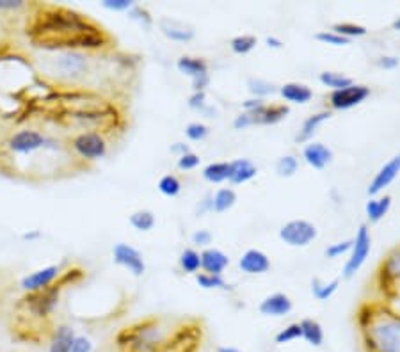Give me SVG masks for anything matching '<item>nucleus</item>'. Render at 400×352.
<instances>
[{"label": "nucleus", "mask_w": 400, "mask_h": 352, "mask_svg": "<svg viewBox=\"0 0 400 352\" xmlns=\"http://www.w3.org/2000/svg\"><path fill=\"white\" fill-rule=\"evenodd\" d=\"M27 9L25 34L32 46L46 52L86 54L111 52L116 46V39L104 25L77 9L45 2L29 4Z\"/></svg>", "instance_id": "1"}, {"label": "nucleus", "mask_w": 400, "mask_h": 352, "mask_svg": "<svg viewBox=\"0 0 400 352\" xmlns=\"http://www.w3.org/2000/svg\"><path fill=\"white\" fill-rule=\"evenodd\" d=\"M86 272L77 265H71L70 268L61 272V276L57 278V281L54 285H50L49 288L39 290V292L25 293L21 299H18L16 303V326L13 328V331H16L18 336H21V333H25L24 338L36 340L34 333L43 329L46 335H52L54 328L50 326L52 315L56 311L57 304H59L61 293L64 288L71 285H77L84 279Z\"/></svg>", "instance_id": "2"}, {"label": "nucleus", "mask_w": 400, "mask_h": 352, "mask_svg": "<svg viewBox=\"0 0 400 352\" xmlns=\"http://www.w3.org/2000/svg\"><path fill=\"white\" fill-rule=\"evenodd\" d=\"M363 352H400V313L377 299L359 303L354 313Z\"/></svg>", "instance_id": "3"}, {"label": "nucleus", "mask_w": 400, "mask_h": 352, "mask_svg": "<svg viewBox=\"0 0 400 352\" xmlns=\"http://www.w3.org/2000/svg\"><path fill=\"white\" fill-rule=\"evenodd\" d=\"M94 57L91 54L77 52V50H61L49 52L43 57V74L57 86L66 88H80V82L93 75Z\"/></svg>", "instance_id": "4"}, {"label": "nucleus", "mask_w": 400, "mask_h": 352, "mask_svg": "<svg viewBox=\"0 0 400 352\" xmlns=\"http://www.w3.org/2000/svg\"><path fill=\"white\" fill-rule=\"evenodd\" d=\"M372 285L377 299L388 304L400 301V244L390 249L377 265Z\"/></svg>", "instance_id": "5"}, {"label": "nucleus", "mask_w": 400, "mask_h": 352, "mask_svg": "<svg viewBox=\"0 0 400 352\" xmlns=\"http://www.w3.org/2000/svg\"><path fill=\"white\" fill-rule=\"evenodd\" d=\"M66 144L71 154H74V157L87 166L91 162L101 161V159L107 157L111 141H109L107 136L100 132H75L71 134Z\"/></svg>", "instance_id": "6"}, {"label": "nucleus", "mask_w": 400, "mask_h": 352, "mask_svg": "<svg viewBox=\"0 0 400 352\" xmlns=\"http://www.w3.org/2000/svg\"><path fill=\"white\" fill-rule=\"evenodd\" d=\"M56 137H49L43 132L34 129H21L18 132H13L6 144V150L11 155H18V157H34L38 151H45L46 148L52 146Z\"/></svg>", "instance_id": "7"}, {"label": "nucleus", "mask_w": 400, "mask_h": 352, "mask_svg": "<svg viewBox=\"0 0 400 352\" xmlns=\"http://www.w3.org/2000/svg\"><path fill=\"white\" fill-rule=\"evenodd\" d=\"M370 251H372V235L366 224H361L356 231L354 238H352V248L349 251V258L345 260L344 268H341V276L344 279L354 278L359 272V268L363 267L369 258Z\"/></svg>", "instance_id": "8"}, {"label": "nucleus", "mask_w": 400, "mask_h": 352, "mask_svg": "<svg viewBox=\"0 0 400 352\" xmlns=\"http://www.w3.org/2000/svg\"><path fill=\"white\" fill-rule=\"evenodd\" d=\"M278 237L290 248H308L311 242L317 241L319 230L311 221L292 219L279 228Z\"/></svg>", "instance_id": "9"}, {"label": "nucleus", "mask_w": 400, "mask_h": 352, "mask_svg": "<svg viewBox=\"0 0 400 352\" xmlns=\"http://www.w3.org/2000/svg\"><path fill=\"white\" fill-rule=\"evenodd\" d=\"M370 94H372V91H370L369 86L356 84L354 82L349 88L331 91L329 96H327V104H329L331 111H349V109L361 105Z\"/></svg>", "instance_id": "10"}, {"label": "nucleus", "mask_w": 400, "mask_h": 352, "mask_svg": "<svg viewBox=\"0 0 400 352\" xmlns=\"http://www.w3.org/2000/svg\"><path fill=\"white\" fill-rule=\"evenodd\" d=\"M112 260H114L116 265L126 268L136 278H141L146 272V262H144L143 253L134 248V246L125 244V242H118L112 248Z\"/></svg>", "instance_id": "11"}, {"label": "nucleus", "mask_w": 400, "mask_h": 352, "mask_svg": "<svg viewBox=\"0 0 400 352\" xmlns=\"http://www.w3.org/2000/svg\"><path fill=\"white\" fill-rule=\"evenodd\" d=\"M400 175V154L394 155L388 162H384L383 166L379 168V171L374 175L372 180H370L369 187H366V194L370 198H376V196H381L395 180H397Z\"/></svg>", "instance_id": "12"}, {"label": "nucleus", "mask_w": 400, "mask_h": 352, "mask_svg": "<svg viewBox=\"0 0 400 352\" xmlns=\"http://www.w3.org/2000/svg\"><path fill=\"white\" fill-rule=\"evenodd\" d=\"M157 27L169 41L174 43H189L196 38L194 25L173 16H160L157 20Z\"/></svg>", "instance_id": "13"}, {"label": "nucleus", "mask_w": 400, "mask_h": 352, "mask_svg": "<svg viewBox=\"0 0 400 352\" xmlns=\"http://www.w3.org/2000/svg\"><path fill=\"white\" fill-rule=\"evenodd\" d=\"M61 267L59 265H46V267L38 268L36 272L32 274L25 276L24 279L20 281L21 290L25 293H31V292H39V290H45L49 288L50 285L57 281V278L61 276Z\"/></svg>", "instance_id": "14"}, {"label": "nucleus", "mask_w": 400, "mask_h": 352, "mask_svg": "<svg viewBox=\"0 0 400 352\" xmlns=\"http://www.w3.org/2000/svg\"><path fill=\"white\" fill-rule=\"evenodd\" d=\"M294 303L285 292H274L264 297L258 304V313L269 318H281L292 313Z\"/></svg>", "instance_id": "15"}, {"label": "nucleus", "mask_w": 400, "mask_h": 352, "mask_svg": "<svg viewBox=\"0 0 400 352\" xmlns=\"http://www.w3.org/2000/svg\"><path fill=\"white\" fill-rule=\"evenodd\" d=\"M251 116L253 126H269L281 123L290 114V107L283 104H265L253 112H247Z\"/></svg>", "instance_id": "16"}, {"label": "nucleus", "mask_w": 400, "mask_h": 352, "mask_svg": "<svg viewBox=\"0 0 400 352\" xmlns=\"http://www.w3.org/2000/svg\"><path fill=\"white\" fill-rule=\"evenodd\" d=\"M301 157H303V161L306 162L310 168L322 171V169H326L327 166L333 162L334 154L327 144L319 143V141H310V143H306L303 146Z\"/></svg>", "instance_id": "17"}, {"label": "nucleus", "mask_w": 400, "mask_h": 352, "mask_svg": "<svg viewBox=\"0 0 400 352\" xmlns=\"http://www.w3.org/2000/svg\"><path fill=\"white\" fill-rule=\"evenodd\" d=\"M271 258L261 249H247L239 258V268L247 276H261L271 271Z\"/></svg>", "instance_id": "18"}, {"label": "nucleus", "mask_w": 400, "mask_h": 352, "mask_svg": "<svg viewBox=\"0 0 400 352\" xmlns=\"http://www.w3.org/2000/svg\"><path fill=\"white\" fill-rule=\"evenodd\" d=\"M199 255H201V272H206V274L223 276V272L230 265V256L219 248L210 246V248L203 249Z\"/></svg>", "instance_id": "19"}, {"label": "nucleus", "mask_w": 400, "mask_h": 352, "mask_svg": "<svg viewBox=\"0 0 400 352\" xmlns=\"http://www.w3.org/2000/svg\"><path fill=\"white\" fill-rule=\"evenodd\" d=\"M278 93L286 105H306L314 100V89L303 82H286V84L279 86Z\"/></svg>", "instance_id": "20"}, {"label": "nucleus", "mask_w": 400, "mask_h": 352, "mask_svg": "<svg viewBox=\"0 0 400 352\" xmlns=\"http://www.w3.org/2000/svg\"><path fill=\"white\" fill-rule=\"evenodd\" d=\"M331 118H333V112L331 111H320V112H315V114L308 116V118L303 121V125H301L299 132H297L296 143L306 144L310 143V141H314L315 134L319 132L320 126H322L326 121H329Z\"/></svg>", "instance_id": "21"}, {"label": "nucleus", "mask_w": 400, "mask_h": 352, "mask_svg": "<svg viewBox=\"0 0 400 352\" xmlns=\"http://www.w3.org/2000/svg\"><path fill=\"white\" fill-rule=\"evenodd\" d=\"M75 338H77V333L70 324L56 326L50 335L49 352H70Z\"/></svg>", "instance_id": "22"}, {"label": "nucleus", "mask_w": 400, "mask_h": 352, "mask_svg": "<svg viewBox=\"0 0 400 352\" xmlns=\"http://www.w3.org/2000/svg\"><path fill=\"white\" fill-rule=\"evenodd\" d=\"M256 175L258 168L249 159H235V161L230 162V176H228V181L231 185H244L253 180V178H256Z\"/></svg>", "instance_id": "23"}, {"label": "nucleus", "mask_w": 400, "mask_h": 352, "mask_svg": "<svg viewBox=\"0 0 400 352\" xmlns=\"http://www.w3.org/2000/svg\"><path fill=\"white\" fill-rule=\"evenodd\" d=\"M176 70L180 71L181 75L185 77L198 79L203 77V75H209V63L203 57H194V56H181L178 57L176 61Z\"/></svg>", "instance_id": "24"}, {"label": "nucleus", "mask_w": 400, "mask_h": 352, "mask_svg": "<svg viewBox=\"0 0 400 352\" xmlns=\"http://www.w3.org/2000/svg\"><path fill=\"white\" fill-rule=\"evenodd\" d=\"M391 201L394 199H391L390 194H381L376 196V198H370L365 205V213L369 223L376 224L379 221H383L388 216V212H390Z\"/></svg>", "instance_id": "25"}, {"label": "nucleus", "mask_w": 400, "mask_h": 352, "mask_svg": "<svg viewBox=\"0 0 400 352\" xmlns=\"http://www.w3.org/2000/svg\"><path fill=\"white\" fill-rule=\"evenodd\" d=\"M301 324V333H303V338L308 346L311 347H322L324 346V340H326V335H324V328L319 321L315 318H303L299 321Z\"/></svg>", "instance_id": "26"}, {"label": "nucleus", "mask_w": 400, "mask_h": 352, "mask_svg": "<svg viewBox=\"0 0 400 352\" xmlns=\"http://www.w3.org/2000/svg\"><path fill=\"white\" fill-rule=\"evenodd\" d=\"M237 192L231 187H221L212 194V212L224 213L237 205Z\"/></svg>", "instance_id": "27"}, {"label": "nucleus", "mask_w": 400, "mask_h": 352, "mask_svg": "<svg viewBox=\"0 0 400 352\" xmlns=\"http://www.w3.org/2000/svg\"><path fill=\"white\" fill-rule=\"evenodd\" d=\"M203 180L212 185H219L228 181L230 176V162H210L201 171Z\"/></svg>", "instance_id": "28"}, {"label": "nucleus", "mask_w": 400, "mask_h": 352, "mask_svg": "<svg viewBox=\"0 0 400 352\" xmlns=\"http://www.w3.org/2000/svg\"><path fill=\"white\" fill-rule=\"evenodd\" d=\"M338 286H340V279L338 278L331 279V281H324L320 278L311 279V293H314L315 299L320 301V303L329 301L336 293Z\"/></svg>", "instance_id": "29"}, {"label": "nucleus", "mask_w": 400, "mask_h": 352, "mask_svg": "<svg viewBox=\"0 0 400 352\" xmlns=\"http://www.w3.org/2000/svg\"><path fill=\"white\" fill-rule=\"evenodd\" d=\"M329 31H333L334 34L341 36L345 39H354V38H365L369 34V29L365 25L354 24V21H338V24L331 25Z\"/></svg>", "instance_id": "30"}, {"label": "nucleus", "mask_w": 400, "mask_h": 352, "mask_svg": "<svg viewBox=\"0 0 400 352\" xmlns=\"http://www.w3.org/2000/svg\"><path fill=\"white\" fill-rule=\"evenodd\" d=\"M178 265L185 274H198L201 271V255L194 248H185L178 256Z\"/></svg>", "instance_id": "31"}, {"label": "nucleus", "mask_w": 400, "mask_h": 352, "mask_svg": "<svg viewBox=\"0 0 400 352\" xmlns=\"http://www.w3.org/2000/svg\"><path fill=\"white\" fill-rule=\"evenodd\" d=\"M130 226L134 228V230L141 231V233H146V231H151L155 228V224H157V217H155V213L151 212V210H136V212L130 216Z\"/></svg>", "instance_id": "32"}, {"label": "nucleus", "mask_w": 400, "mask_h": 352, "mask_svg": "<svg viewBox=\"0 0 400 352\" xmlns=\"http://www.w3.org/2000/svg\"><path fill=\"white\" fill-rule=\"evenodd\" d=\"M278 89H279L278 86L265 81V79H256V77L247 79V91H249L251 98H260V100H265V98L278 93Z\"/></svg>", "instance_id": "33"}, {"label": "nucleus", "mask_w": 400, "mask_h": 352, "mask_svg": "<svg viewBox=\"0 0 400 352\" xmlns=\"http://www.w3.org/2000/svg\"><path fill=\"white\" fill-rule=\"evenodd\" d=\"M319 81L324 88H329L331 91L344 89L354 84V81H352L349 75L340 74V71H322V74L319 75Z\"/></svg>", "instance_id": "34"}, {"label": "nucleus", "mask_w": 400, "mask_h": 352, "mask_svg": "<svg viewBox=\"0 0 400 352\" xmlns=\"http://www.w3.org/2000/svg\"><path fill=\"white\" fill-rule=\"evenodd\" d=\"M276 175L279 178H292L297 175V171H299V159L296 157V155H281V157L276 161Z\"/></svg>", "instance_id": "35"}, {"label": "nucleus", "mask_w": 400, "mask_h": 352, "mask_svg": "<svg viewBox=\"0 0 400 352\" xmlns=\"http://www.w3.org/2000/svg\"><path fill=\"white\" fill-rule=\"evenodd\" d=\"M258 45V38L253 34H239L235 38H231L230 49L231 52L237 56H247L249 52H253Z\"/></svg>", "instance_id": "36"}, {"label": "nucleus", "mask_w": 400, "mask_h": 352, "mask_svg": "<svg viewBox=\"0 0 400 352\" xmlns=\"http://www.w3.org/2000/svg\"><path fill=\"white\" fill-rule=\"evenodd\" d=\"M157 188L160 194L167 196V198H176V196L181 192V188H184V185H181L180 178L169 173V175H164L160 178Z\"/></svg>", "instance_id": "37"}, {"label": "nucleus", "mask_w": 400, "mask_h": 352, "mask_svg": "<svg viewBox=\"0 0 400 352\" xmlns=\"http://www.w3.org/2000/svg\"><path fill=\"white\" fill-rule=\"evenodd\" d=\"M196 283L201 286L203 290H226L228 283L223 276H216V274H206V272H198L194 276Z\"/></svg>", "instance_id": "38"}, {"label": "nucleus", "mask_w": 400, "mask_h": 352, "mask_svg": "<svg viewBox=\"0 0 400 352\" xmlns=\"http://www.w3.org/2000/svg\"><path fill=\"white\" fill-rule=\"evenodd\" d=\"M303 338V333H301V324L299 322H292V324L285 326L278 335L274 336V342L278 346H285V343H292L296 340Z\"/></svg>", "instance_id": "39"}, {"label": "nucleus", "mask_w": 400, "mask_h": 352, "mask_svg": "<svg viewBox=\"0 0 400 352\" xmlns=\"http://www.w3.org/2000/svg\"><path fill=\"white\" fill-rule=\"evenodd\" d=\"M185 136L192 143H199V141H205L210 136V129L201 121H192L185 126Z\"/></svg>", "instance_id": "40"}, {"label": "nucleus", "mask_w": 400, "mask_h": 352, "mask_svg": "<svg viewBox=\"0 0 400 352\" xmlns=\"http://www.w3.org/2000/svg\"><path fill=\"white\" fill-rule=\"evenodd\" d=\"M351 248H352V238H347V241H341V242H334V244L327 246V248L324 249V256L329 260L341 258L344 255H349Z\"/></svg>", "instance_id": "41"}, {"label": "nucleus", "mask_w": 400, "mask_h": 352, "mask_svg": "<svg viewBox=\"0 0 400 352\" xmlns=\"http://www.w3.org/2000/svg\"><path fill=\"white\" fill-rule=\"evenodd\" d=\"M315 41L322 43V45H329V46H347L351 45V41L345 38H341V36L334 34L333 31H320L317 34L314 36Z\"/></svg>", "instance_id": "42"}, {"label": "nucleus", "mask_w": 400, "mask_h": 352, "mask_svg": "<svg viewBox=\"0 0 400 352\" xmlns=\"http://www.w3.org/2000/svg\"><path fill=\"white\" fill-rule=\"evenodd\" d=\"M199 164H201V159H199V155L194 154V151H187V154H184L181 157L176 159V168L180 169V171H192V169L198 168Z\"/></svg>", "instance_id": "43"}, {"label": "nucleus", "mask_w": 400, "mask_h": 352, "mask_svg": "<svg viewBox=\"0 0 400 352\" xmlns=\"http://www.w3.org/2000/svg\"><path fill=\"white\" fill-rule=\"evenodd\" d=\"M129 16L132 18V20L139 21L144 29H150L151 25H154V18H151V14L148 13V9H144L143 6H139V4H136V6L129 11Z\"/></svg>", "instance_id": "44"}, {"label": "nucleus", "mask_w": 400, "mask_h": 352, "mask_svg": "<svg viewBox=\"0 0 400 352\" xmlns=\"http://www.w3.org/2000/svg\"><path fill=\"white\" fill-rule=\"evenodd\" d=\"M101 6L109 11H116V13H129L136 2L134 0H104Z\"/></svg>", "instance_id": "45"}, {"label": "nucleus", "mask_w": 400, "mask_h": 352, "mask_svg": "<svg viewBox=\"0 0 400 352\" xmlns=\"http://www.w3.org/2000/svg\"><path fill=\"white\" fill-rule=\"evenodd\" d=\"M191 241H192V244L198 246V248L206 249V248H210V244H212L214 235H212V231L203 228V230H196L194 233H192Z\"/></svg>", "instance_id": "46"}, {"label": "nucleus", "mask_w": 400, "mask_h": 352, "mask_svg": "<svg viewBox=\"0 0 400 352\" xmlns=\"http://www.w3.org/2000/svg\"><path fill=\"white\" fill-rule=\"evenodd\" d=\"M189 109H192V111H198V112H203L206 107H209V104H206V91H198V93H192L191 96H189V101H187Z\"/></svg>", "instance_id": "47"}, {"label": "nucleus", "mask_w": 400, "mask_h": 352, "mask_svg": "<svg viewBox=\"0 0 400 352\" xmlns=\"http://www.w3.org/2000/svg\"><path fill=\"white\" fill-rule=\"evenodd\" d=\"M376 66L381 70H395L400 66V57L397 56H381L376 59Z\"/></svg>", "instance_id": "48"}, {"label": "nucleus", "mask_w": 400, "mask_h": 352, "mask_svg": "<svg viewBox=\"0 0 400 352\" xmlns=\"http://www.w3.org/2000/svg\"><path fill=\"white\" fill-rule=\"evenodd\" d=\"M93 349L94 346L93 342H91V338H87V336L84 335H77V338H75L70 352H93Z\"/></svg>", "instance_id": "49"}, {"label": "nucleus", "mask_w": 400, "mask_h": 352, "mask_svg": "<svg viewBox=\"0 0 400 352\" xmlns=\"http://www.w3.org/2000/svg\"><path fill=\"white\" fill-rule=\"evenodd\" d=\"M253 126V121H251V116L247 114V112H240L239 116H235V119H234V129L235 130H247V129H251Z\"/></svg>", "instance_id": "50"}, {"label": "nucleus", "mask_w": 400, "mask_h": 352, "mask_svg": "<svg viewBox=\"0 0 400 352\" xmlns=\"http://www.w3.org/2000/svg\"><path fill=\"white\" fill-rule=\"evenodd\" d=\"M212 194L214 192H209V194H205V198L199 201L198 208H196V213H198V217L205 216V213L212 212Z\"/></svg>", "instance_id": "51"}, {"label": "nucleus", "mask_w": 400, "mask_h": 352, "mask_svg": "<svg viewBox=\"0 0 400 352\" xmlns=\"http://www.w3.org/2000/svg\"><path fill=\"white\" fill-rule=\"evenodd\" d=\"M27 6L29 4L24 0H0V11H18Z\"/></svg>", "instance_id": "52"}, {"label": "nucleus", "mask_w": 400, "mask_h": 352, "mask_svg": "<svg viewBox=\"0 0 400 352\" xmlns=\"http://www.w3.org/2000/svg\"><path fill=\"white\" fill-rule=\"evenodd\" d=\"M191 84H192V93H198V91H206V88L210 86V74L203 75V77H198V79H192Z\"/></svg>", "instance_id": "53"}, {"label": "nucleus", "mask_w": 400, "mask_h": 352, "mask_svg": "<svg viewBox=\"0 0 400 352\" xmlns=\"http://www.w3.org/2000/svg\"><path fill=\"white\" fill-rule=\"evenodd\" d=\"M267 101L265 100H260V98H249V100H246L242 104V111L244 112H253L256 111V109H260L261 105H265Z\"/></svg>", "instance_id": "54"}, {"label": "nucleus", "mask_w": 400, "mask_h": 352, "mask_svg": "<svg viewBox=\"0 0 400 352\" xmlns=\"http://www.w3.org/2000/svg\"><path fill=\"white\" fill-rule=\"evenodd\" d=\"M265 45L272 50H281L283 46H285V43H283V39H279L278 36H267V38H265Z\"/></svg>", "instance_id": "55"}, {"label": "nucleus", "mask_w": 400, "mask_h": 352, "mask_svg": "<svg viewBox=\"0 0 400 352\" xmlns=\"http://www.w3.org/2000/svg\"><path fill=\"white\" fill-rule=\"evenodd\" d=\"M169 151H171V154H173V155H176V157H181V155H184V154H187V151H191V148H189L185 143H174L173 146L169 148Z\"/></svg>", "instance_id": "56"}, {"label": "nucleus", "mask_w": 400, "mask_h": 352, "mask_svg": "<svg viewBox=\"0 0 400 352\" xmlns=\"http://www.w3.org/2000/svg\"><path fill=\"white\" fill-rule=\"evenodd\" d=\"M217 352H242L237 347H230V346H221L217 347Z\"/></svg>", "instance_id": "57"}, {"label": "nucleus", "mask_w": 400, "mask_h": 352, "mask_svg": "<svg viewBox=\"0 0 400 352\" xmlns=\"http://www.w3.org/2000/svg\"><path fill=\"white\" fill-rule=\"evenodd\" d=\"M41 237L39 231H32V233H24V241H34V238Z\"/></svg>", "instance_id": "58"}, {"label": "nucleus", "mask_w": 400, "mask_h": 352, "mask_svg": "<svg viewBox=\"0 0 400 352\" xmlns=\"http://www.w3.org/2000/svg\"><path fill=\"white\" fill-rule=\"evenodd\" d=\"M391 29H394V31L400 32V16L397 18V20H394V24H391Z\"/></svg>", "instance_id": "59"}]
</instances>
